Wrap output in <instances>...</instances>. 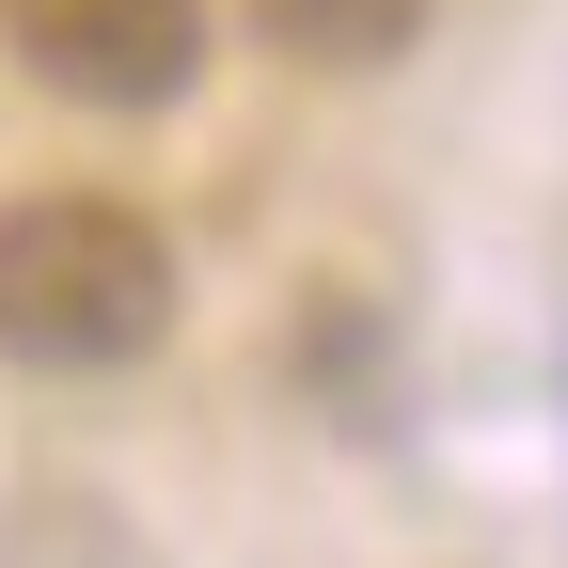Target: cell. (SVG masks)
<instances>
[{
    "instance_id": "3957f363",
    "label": "cell",
    "mask_w": 568,
    "mask_h": 568,
    "mask_svg": "<svg viewBox=\"0 0 568 568\" xmlns=\"http://www.w3.org/2000/svg\"><path fill=\"white\" fill-rule=\"evenodd\" d=\"M253 32L284 63H332V80H364V63H395L426 32V0H253Z\"/></svg>"
},
{
    "instance_id": "6da1fadb",
    "label": "cell",
    "mask_w": 568,
    "mask_h": 568,
    "mask_svg": "<svg viewBox=\"0 0 568 568\" xmlns=\"http://www.w3.org/2000/svg\"><path fill=\"white\" fill-rule=\"evenodd\" d=\"M174 332V237L126 190H17L0 205V364L95 379Z\"/></svg>"
},
{
    "instance_id": "7a4b0ae2",
    "label": "cell",
    "mask_w": 568,
    "mask_h": 568,
    "mask_svg": "<svg viewBox=\"0 0 568 568\" xmlns=\"http://www.w3.org/2000/svg\"><path fill=\"white\" fill-rule=\"evenodd\" d=\"M0 32H17V63L48 95L159 111V95H190V63H205V0H0Z\"/></svg>"
}]
</instances>
